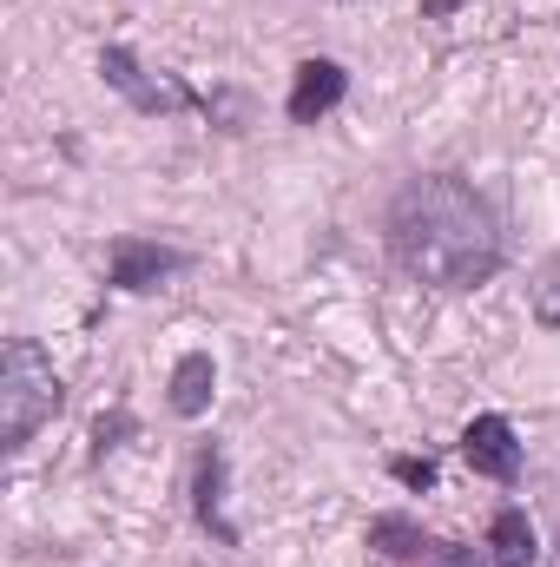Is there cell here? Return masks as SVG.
Segmentation results:
<instances>
[{
    "instance_id": "obj_13",
    "label": "cell",
    "mask_w": 560,
    "mask_h": 567,
    "mask_svg": "<svg viewBox=\"0 0 560 567\" xmlns=\"http://www.w3.org/2000/svg\"><path fill=\"white\" fill-rule=\"evenodd\" d=\"M535 323H541V330H560V265L535 284Z\"/></svg>"
},
{
    "instance_id": "obj_11",
    "label": "cell",
    "mask_w": 560,
    "mask_h": 567,
    "mask_svg": "<svg viewBox=\"0 0 560 567\" xmlns=\"http://www.w3.org/2000/svg\"><path fill=\"white\" fill-rule=\"evenodd\" d=\"M390 475H396L409 495H428V488H435V455H390Z\"/></svg>"
},
{
    "instance_id": "obj_2",
    "label": "cell",
    "mask_w": 560,
    "mask_h": 567,
    "mask_svg": "<svg viewBox=\"0 0 560 567\" xmlns=\"http://www.w3.org/2000/svg\"><path fill=\"white\" fill-rule=\"evenodd\" d=\"M60 410H66V383L53 357L33 337H7L0 343V449L20 455Z\"/></svg>"
},
{
    "instance_id": "obj_5",
    "label": "cell",
    "mask_w": 560,
    "mask_h": 567,
    "mask_svg": "<svg viewBox=\"0 0 560 567\" xmlns=\"http://www.w3.org/2000/svg\"><path fill=\"white\" fill-rule=\"evenodd\" d=\"M178 271H191V251L185 245H165V238H113V251H106V284L113 290H126V297H145V290H158L165 278H178Z\"/></svg>"
},
{
    "instance_id": "obj_12",
    "label": "cell",
    "mask_w": 560,
    "mask_h": 567,
    "mask_svg": "<svg viewBox=\"0 0 560 567\" xmlns=\"http://www.w3.org/2000/svg\"><path fill=\"white\" fill-rule=\"evenodd\" d=\"M120 435H133V416H126V410L100 416V423H93V462H106V455L120 449Z\"/></svg>"
},
{
    "instance_id": "obj_4",
    "label": "cell",
    "mask_w": 560,
    "mask_h": 567,
    "mask_svg": "<svg viewBox=\"0 0 560 567\" xmlns=\"http://www.w3.org/2000/svg\"><path fill=\"white\" fill-rule=\"evenodd\" d=\"M370 548L390 567H488V555H475V548H462V542L422 528L416 515H396V508L370 522Z\"/></svg>"
},
{
    "instance_id": "obj_3",
    "label": "cell",
    "mask_w": 560,
    "mask_h": 567,
    "mask_svg": "<svg viewBox=\"0 0 560 567\" xmlns=\"http://www.w3.org/2000/svg\"><path fill=\"white\" fill-rule=\"evenodd\" d=\"M100 80H106L120 100H133L139 113H152V120H172V113H211V100L191 93L185 80H172V73H145L133 47H100Z\"/></svg>"
},
{
    "instance_id": "obj_8",
    "label": "cell",
    "mask_w": 560,
    "mask_h": 567,
    "mask_svg": "<svg viewBox=\"0 0 560 567\" xmlns=\"http://www.w3.org/2000/svg\"><path fill=\"white\" fill-rule=\"evenodd\" d=\"M225 488H231V455H225V442H205L198 462H191V515H198V528H205L218 548H238L245 535H238V522L225 515Z\"/></svg>"
},
{
    "instance_id": "obj_1",
    "label": "cell",
    "mask_w": 560,
    "mask_h": 567,
    "mask_svg": "<svg viewBox=\"0 0 560 567\" xmlns=\"http://www.w3.org/2000/svg\"><path fill=\"white\" fill-rule=\"evenodd\" d=\"M383 251L390 265L422 290H481L501 278L508 265V238L495 205L455 178V172H416L390 212H383Z\"/></svg>"
},
{
    "instance_id": "obj_10",
    "label": "cell",
    "mask_w": 560,
    "mask_h": 567,
    "mask_svg": "<svg viewBox=\"0 0 560 567\" xmlns=\"http://www.w3.org/2000/svg\"><path fill=\"white\" fill-rule=\"evenodd\" d=\"M541 561V535L528 522L521 502H501L495 522H488V567H535Z\"/></svg>"
},
{
    "instance_id": "obj_9",
    "label": "cell",
    "mask_w": 560,
    "mask_h": 567,
    "mask_svg": "<svg viewBox=\"0 0 560 567\" xmlns=\"http://www.w3.org/2000/svg\"><path fill=\"white\" fill-rule=\"evenodd\" d=\"M211 396H218V357L211 350H185L172 363V377H165V410L178 423H198L211 410Z\"/></svg>"
},
{
    "instance_id": "obj_6",
    "label": "cell",
    "mask_w": 560,
    "mask_h": 567,
    "mask_svg": "<svg viewBox=\"0 0 560 567\" xmlns=\"http://www.w3.org/2000/svg\"><path fill=\"white\" fill-rule=\"evenodd\" d=\"M455 449H462V462H468L475 475H488V482H501V488L521 482V455H528V449H521V429L508 423L501 410H481L475 423L462 429Z\"/></svg>"
},
{
    "instance_id": "obj_14",
    "label": "cell",
    "mask_w": 560,
    "mask_h": 567,
    "mask_svg": "<svg viewBox=\"0 0 560 567\" xmlns=\"http://www.w3.org/2000/svg\"><path fill=\"white\" fill-rule=\"evenodd\" d=\"M468 0H422V20H455Z\"/></svg>"
},
{
    "instance_id": "obj_7",
    "label": "cell",
    "mask_w": 560,
    "mask_h": 567,
    "mask_svg": "<svg viewBox=\"0 0 560 567\" xmlns=\"http://www.w3.org/2000/svg\"><path fill=\"white\" fill-rule=\"evenodd\" d=\"M350 100V66L343 60H303L297 73H290V100H283V120L290 126H323L336 106Z\"/></svg>"
}]
</instances>
